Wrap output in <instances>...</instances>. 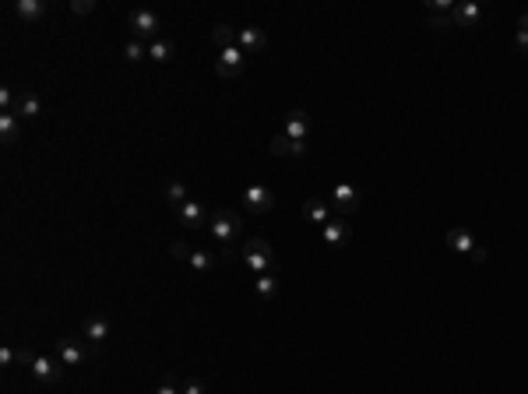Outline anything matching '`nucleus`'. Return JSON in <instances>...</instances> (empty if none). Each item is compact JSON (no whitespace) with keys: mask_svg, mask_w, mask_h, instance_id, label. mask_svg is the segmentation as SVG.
I'll return each instance as SVG.
<instances>
[{"mask_svg":"<svg viewBox=\"0 0 528 394\" xmlns=\"http://www.w3.org/2000/svg\"><path fill=\"white\" fill-rule=\"evenodd\" d=\"M240 254H243V264H247V271H250L254 278H257V275H275V250H271L268 240L250 236V240L240 247Z\"/></svg>","mask_w":528,"mask_h":394,"instance_id":"obj_1","label":"nucleus"},{"mask_svg":"<svg viewBox=\"0 0 528 394\" xmlns=\"http://www.w3.org/2000/svg\"><path fill=\"white\" fill-rule=\"evenodd\" d=\"M208 232L225 247V257H232V243H236L240 232H243V218H240V211H232V208H218V211L211 215Z\"/></svg>","mask_w":528,"mask_h":394,"instance_id":"obj_2","label":"nucleus"},{"mask_svg":"<svg viewBox=\"0 0 528 394\" xmlns=\"http://www.w3.org/2000/svg\"><path fill=\"white\" fill-rule=\"evenodd\" d=\"M127 25L134 28V39H137V35H145V39H159L162 18H159L155 11H148V7H137V11L127 14Z\"/></svg>","mask_w":528,"mask_h":394,"instance_id":"obj_3","label":"nucleus"},{"mask_svg":"<svg viewBox=\"0 0 528 394\" xmlns=\"http://www.w3.org/2000/svg\"><path fill=\"white\" fill-rule=\"evenodd\" d=\"M57 356H60L64 366H78V363H89V359H92V349H89L82 338L64 334V338L57 342Z\"/></svg>","mask_w":528,"mask_h":394,"instance_id":"obj_4","label":"nucleus"},{"mask_svg":"<svg viewBox=\"0 0 528 394\" xmlns=\"http://www.w3.org/2000/svg\"><path fill=\"white\" fill-rule=\"evenodd\" d=\"M243 201H247V211H250V215H268V211L275 208V194H271L264 184H250V187L243 191Z\"/></svg>","mask_w":528,"mask_h":394,"instance_id":"obj_5","label":"nucleus"},{"mask_svg":"<svg viewBox=\"0 0 528 394\" xmlns=\"http://www.w3.org/2000/svg\"><path fill=\"white\" fill-rule=\"evenodd\" d=\"M243 60H247V53H243L240 46L218 50V60H215V71H218V78H236V74L243 71Z\"/></svg>","mask_w":528,"mask_h":394,"instance_id":"obj_6","label":"nucleus"},{"mask_svg":"<svg viewBox=\"0 0 528 394\" xmlns=\"http://www.w3.org/2000/svg\"><path fill=\"white\" fill-rule=\"evenodd\" d=\"M359 187L356 184H338L335 191H331V208H338L342 215H349V211H359Z\"/></svg>","mask_w":528,"mask_h":394,"instance_id":"obj_7","label":"nucleus"},{"mask_svg":"<svg viewBox=\"0 0 528 394\" xmlns=\"http://www.w3.org/2000/svg\"><path fill=\"white\" fill-rule=\"evenodd\" d=\"M451 21H454V28H476L483 21V7L476 0H461V4H454Z\"/></svg>","mask_w":528,"mask_h":394,"instance_id":"obj_8","label":"nucleus"},{"mask_svg":"<svg viewBox=\"0 0 528 394\" xmlns=\"http://www.w3.org/2000/svg\"><path fill=\"white\" fill-rule=\"evenodd\" d=\"M39 384H57L60 377H64V363L60 359H46V356H39L35 363H32V370H28Z\"/></svg>","mask_w":528,"mask_h":394,"instance_id":"obj_9","label":"nucleus"},{"mask_svg":"<svg viewBox=\"0 0 528 394\" xmlns=\"http://www.w3.org/2000/svg\"><path fill=\"white\" fill-rule=\"evenodd\" d=\"M236 46L250 57V53H261L264 46H268V35H264V28H257V25H247V28H240V39H236Z\"/></svg>","mask_w":528,"mask_h":394,"instance_id":"obj_10","label":"nucleus"},{"mask_svg":"<svg viewBox=\"0 0 528 394\" xmlns=\"http://www.w3.org/2000/svg\"><path fill=\"white\" fill-rule=\"evenodd\" d=\"M176 215H180V222L191 225V229H208V222H211L205 204H198V201H187L184 208H176Z\"/></svg>","mask_w":528,"mask_h":394,"instance_id":"obj_11","label":"nucleus"},{"mask_svg":"<svg viewBox=\"0 0 528 394\" xmlns=\"http://www.w3.org/2000/svg\"><path fill=\"white\" fill-rule=\"evenodd\" d=\"M444 243H447L454 254H472V250H476V236H472L465 225H454V229H447Z\"/></svg>","mask_w":528,"mask_h":394,"instance_id":"obj_12","label":"nucleus"},{"mask_svg":"<svg viewBox=\"0 0 528 394\" xmlns=\"http://www.w3.org/2000/svg\"><path fill=\"white\" fill-rule=\"evenodd\" d=\"M320 236H324L327 247H345V243H349V222H345V218H331V222L320 229Z\"/></svg>","mask_w":528,"mask_h":394,"instance_id":"obj_13","label":"nucleus"},{"mask_svg":"<svg viewBox=\"0 0 528 394\" xmlns=\"http://www.w3.org/2000/svg\"><path fill=\"white\" fill-rule=\"evenodd\" d=\"M286 134H289L293 141H307V134H310V116H307L303 109H293L289 120H286Z\"/></svg>","mask_w":528,"mask_h":394,"instance_id":"obj_14","label":"nucleus"},{"mask_svg":"<svg viewBox=\"0 0 528 394\" xmlns=\"http://www.w3.org/2000/svg\"><path fill=\"white\" fill-rule=\"evenodd\" d=\"M303 218L324 229V225L331 222V208H327V204H324L320 197H310V201H303Z\"/></svg>","mask_w":528,"mask_h":394,"instance_id":"obj_15","label":"nucleus"},{"mask_svg":"<svg viewBox=\"0 0 528 394\" xmlns=\"http://www.w3.org/2000/svg\"><path fill=\"white\" fill-rule=\"evenodd\" d=\"M39 113H43L39 96H32V92H21V96H18V106H14V116H18V120H35Z\"/></svg>","mask_w":528,"mask_h":394,"instance_id":"obj_16","label":"nucleus"},{"mask_svg":"<svg viewBox=\"0 0 528 394\" xmlns=\"http://www.w3.org/2000/svg\"><path fill=\"white\" fill-rule=\"evenodd\" d=\"M89 345H99V342H106L109 338V320L106 317H89L85 320V334H82Z\"/></svg>","mask_w":528,"mask_h":394,"instance_id":"obj_17","label":"nucleus"},{"mask_svg":"<svg viewBox=\"0 0 528 394\" xmlns=\"http://www.w3.org/2000/svg\"><path fill=\"white\" fill-rule=\"evenodd\" d=\"M14 14H18L21 21H39V18L46 14V0H18V4H14Z\"/></svg>","mask_w":528,"mask_h":394,"instance_id":"obj_18","label":"nucleus"},{"mask_svg":"<svg viewBox=\"0 0 528 394\" xmlns=\"http://www.w3.org/2000/svg\"><path fill=\"white\" fill-rule=\"evenodd\" d=\"M236 39H240V32H236L232 25H215V28H211V43H215L218 50H229V46H236Z\"/></svg>","mask_w":528,"mask_h":394,"instance_id":"obj_19","label":"nucleus"},{"mask_svg":"<svg viewBox=\"0 0 528 394\" xmlns=\"http://www.w3.org/2000/svg\"><path fill=\"white\" fill-rule=\"evenodd\" d=\"M148 57H152L155 64H169V60H173V43H169V39H152Z\"/></svg>","mask_w":528,"mask_h":394,"instance_id":"obj_20","label":"nucleus"},{"mask_svg":"<svg viewBox=\"0 0 528 394\" xmlns=\"http://www.w3.org/2000/svg\"><path fill=\"white\" fill-rule=\"evenodd\" d=\"M187 264H191V268H194V271H198V275H208L211 268H215V264H218V257H215V254H208V250H194V254H191V261H187Z\"/></svg>","mask_w":528,"mask_h":394,"instance_id":"obj_21","label":"nucleus"},{"mask_svg":"<svg viewBox=\"0 0 528 394\" xmlns=\"http://www.w3.org/2000/svg\"><path fill=\"white\" fill-rule=\"evenodd\" d=\"M254 289H257L261 299H275L279 296V282H275V275H257L254 278Z\"/></svg>","mask_w":528,"mask_h":394,"instance_id":"obj_22","label":"nucleus"},{"mask_svg":"<svg viewBox=\"0 0 528 394\" xmlns=\"http://www.w3.org/2000/svg\"><path fill=\"white\" fill-rule=\"evenodd\" d=\"M166 201H169L173 208H184V204L191 201V194H187V187H184L180 180H173V184L166 187Z\"/></svg>","mask_w":528,"mask_h":394,"instance_id":"obj_23","label":"nucleus"},{"mask_svg":"<svg viewBox=\"0 0 528 394\" xmlns=\"http://www.w3.org/2000/svg\"><path fill=\"white\" fill-rule=\"evenodd\" d=\"M293 145H296V141L282 130V134H275V137H271V145H268V148H271V155H293Z\"/></svg>","mask_w":528,"mask_h":394,"instance_id":"obj_24","label":"nucleus"},{"mask_svg":"<svg viewBox=\"0 0 528 394\" xmlns=\"http://www.w3.org/2000/svg\"><path fill=\"white\" fill-rule=\"evenodd\" d=\"M14 134H18V116L14 113H0V137L14 141Z\"/></svg>","mask_w":528,"mask_h":394,"instance_id":"obj_25","label":"nucleus"},{"mask_svg":"<svg viewBox=\"0 0 528 394\" xmlns=\"http://www.w3.org/2000/svg\"><path fill=\"white\" fill-rule=\"evenodd\" d=\"M123 57H127L130 64H137V60H145V57H148V50H145V46L137 43V39H130V43L123 46Z\"/></svg>","mask_w":528,"mask_h":394,"instance_id":"obj_26","label":"nucleus"},{"mask_svg":"<svg viewBox=\"0 0 528 394\" xmlns=\"http://www.w3.org/2000/svg\"><path fill=\"white\" fill-rule=\"evenodd\" d=\"M155 394H180V388H176V373H173V370L162 377V384L155 388Z\"/></svg>","mask_w":528,"mask_h":394,"instance_id":"obj_27","label":"nucleus"},{"mask_svg":"<svg viewBox=\"0 0 528 394\" xmlns=\"http://www.w3.org/2000/svg\"><path fill=\"white\" fill-rule=\"evenodd\" d=\"M14 352H18V366H25V370H32V363L39 359V356H35L32 349H25V345H18Z\"/></svg>","mask_w":528,"mask_h":394,"instance_id":"obj_28","label":"nucleus"},{"mask_svg":"<svg viewBox=\"0 0 528 394\" xmlns=\"http://www.w3.org/2000/svg\"><path fill=\"white\" fill-rule=\"evenodd\" d=\"M426 7H429L433 14H451V11H454V0H429Z\"/></svg>","mask_w":528,"mask_h":394,"instance_id":"obj_29","label":"nucleus"},{"mask_svg":"<svg viewBox=\"0 0 528 394\" xmlns=\"http://www.w3.org/2000/svg\"><path fill=\"white\" fill-rule=\"evenodd\" d=\"M96 0H71V14H92Z\"/></svg>","mask_w":528,"mask_h":394,"instance_id":"obj_30","label":"nucleus"},{"mask_svg":"<svg viewBox=\"0 0 528 394\" xmlns=\"http://www.w3.org/2000/svg\"><path fill=\"white\" fill-rule=\"evenodd\" d=\"M429 28L444 32V28H454V21H451V14H433V18H429Z\"/></svg>","mask_w":528,"mask_h":394,"instance_id":"obj_31","label":"nucleus"},{"mask_svg":"<svg viewBox=\"0 0 528 394\" xmlns=\"http://www.w3.org/2000/svg\"><path fill=\"white\" fill-rule=\"evenodd\" d=\"M169 250H173V257H176V261H191V254H194V250H191L187 243H180V240H176Z\"/></svg>","mask_w":528,"mask_h":394,"instance_id":"obj_32","label":"nucleus"},{"mask_svg":"<svg viewBox=\"0 0 528 394\" xmlns=\"http://www.w3.org/2000/svg\"><path fill=\"white\" fill-rule=\"evenodd\" d=\"M180 394H205V384H201V381H194V377H187V381H184V388H180Z\"/></svg>","mask_w":528,"mask_h":394,"instance_id":"obj_33","label":"nucleus"},{"mask_svg":"<svg viewBox=\"0 0 528 394\" xmlns=\"http://www.w3.org/2000/svg\"><path fill=\"white\" fill-rule=\"evenodd\" d=\"M14 363H18V352H14L11 345H4V349H0V366H14Z\"/></svg>","mask_w":528,"mask_h":394,"instance_id":"obj_34","label":"nucleus"},{"mask_svg":"<svg viewBox=\"0 0 528 394\" xmlns=\"http://www.w3.org/2000/svg\"><path fill=\"white\" fill-rule=\"evenodd\" d=\"M515 43H518V50H525V53H528V28H518Z\"/></svg>","mask_w":528,"mask_h":394,"instance_id":"obj_35","label":"nucleus"},{"mask_svg":"<svg viewBox=\"0 0 528 394\" xmlns=\"http://www.w3.org/2000/svg\"><path fill=\"white\" fill-rule=\"evenodd\" d=\"M472 261H476V264H486V250L476 247V250H472Z\"/></svg>","mask_w":528,"mask_h":394,"instance_id":"obj_36","label":"nucleus"}]
</instances>
